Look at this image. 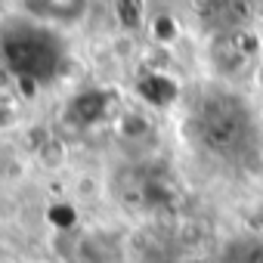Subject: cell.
Returning <instances> with one entry per match:
<instances>
[{"mask_svg": "<svg viewBox=\"0 0 263 263\" xmlns=\"http://www.w3.org/2000/svg\"><path fill=\"white\" fill-rule=\"evenodd\" d=\"M0 56H4V62L16 81L44 84L47 78L56 74V68L62 62L59 31L37 25L31 19H22L19 25L4 31V37H0Z\"/></svg>", "mask_w": 263, "mask_h": 263, "instance_id": "1", "label": "cell"}, {"mask_svg": "<svg viewBox=\"0 0 263 263\" xmlns=\"http://www.w3.org/2000/svg\"><path fill=\"white\" fill-rule=\"evenodd\" d=\"M16 4L22 19H31L56 31L78 28L90 13V0H16Z\"/></svg>", "mask_w": 263, "mask_h": 263, "instance_id": "2", "label": "cell"}, {"mask_svg": "<svg viewBox=\"0 0 263 263\" xmlns=\"http://www.w3.org/2000/svg\"><path fill=\"white\" fill-rule=\"evenodd\" d=\"M111 124H115L118 140L127 143V146H143V143H149V137L155 134V121H152V115L143 111V108H121V111H115Z\"/></svg>", "mask_w": 263, "mask_h": 263, "instance_id": "3", "label": "cell"}, {"mask_svg": "<svg viewBox=\"0 0 263 263\" xmlns=\"http://www.w3.org/2000/svg\"><path fill=\"white\" fill-rule=\"evenodd\" d=\"M115 13H118L121 28H127V31H140L149 22L146 0H115Z\"/></svg>", "mask_w": 263, "mask_h": 263, "instance_id": "4", "label": "cell"}, {"mask_svg": "<svg viewBox=\"0 0 263 263\" xmlns=\"http://www.w3.org/2000/svg\"><path fill=\"white\" fill-rule=\"evenodd\" d=\"M251 263H263V245H260V248L251 254Z\"/></svg>", "mask_w": 263, "mask_h": 263, "instance_id": "5", "label": "cell"}]
</instances>
